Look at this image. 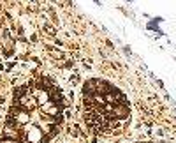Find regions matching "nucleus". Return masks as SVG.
Listing matches in <instances>:
<instances>
[{"instance_id": "obj_1", "label": "nucleus", "mask_w": 176, "mask_h": 143, "mask_svg": "<svg viewBox=\"0 0 176 143\" xmlns=\"http://www.w3.org/2000/svg\"><path fill=\"white\" fill-rule=\"evenodd\" d=\"M83 113L95 132L115 134L129 124L130 106L127 97L113 83L92 78L83 87Z\"/></svg>"}]
</instances>
